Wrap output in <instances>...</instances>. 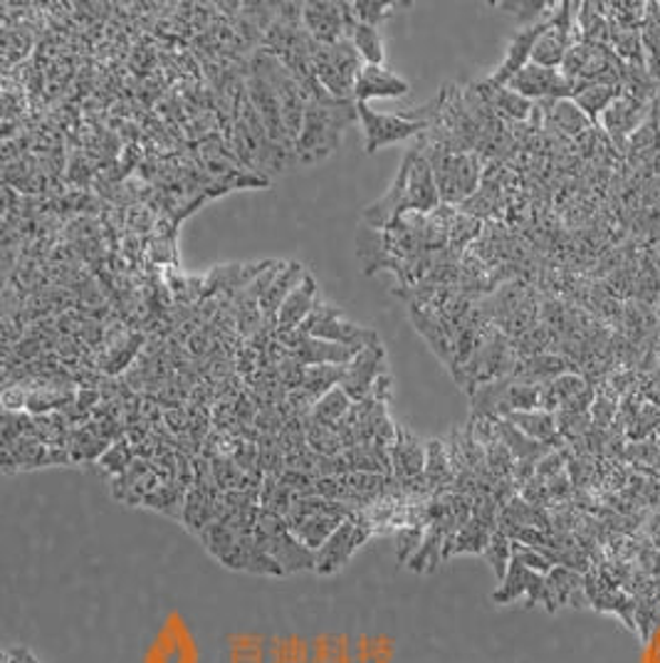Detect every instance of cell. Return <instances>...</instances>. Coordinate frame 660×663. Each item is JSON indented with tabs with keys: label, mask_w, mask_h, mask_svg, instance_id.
<instances>
[{
	"label": "cell",
	"mask_w": 660,
	"mask_h": 663,
	"mask_svg": "<svg viewBox=\"0 0 660 663\" xmlns=\"http://www.w3.org/2000/svg\"><path fill=\"white\" fill-rule=\"evenodd\" d=\"M305 273H307V267L297 261L278 263V271H275L272 280L268 283V287H265V293L260 297V313L265 317V323L275 325V319H278V313L285 305V299L290 297L295 287L302 283Z\"/></svg>",
	"instance_id": "d6986e66"
},
{
	"label": "cell",
	"mask_w": 660,
	"mask_h": 663,
	"mask_svg": "<svg viewBox=\"0 0 660 663\" xmlns=\"http://www.w3.org/2000/svg\"><path fill=\"white\" fill-rule=\"evenodd\" d=\"M623 94L621 88H613V84H587V88H579L574 94V102L579 104V110L589 116L591 122L599 124L601 114L609 110V106L619 100Z\"/></svg>",
	"instance_id": "cb8c5ba5"
},
{
	"label": "cell",
	"mask_w": 660,
	"mask_h": 663,
	"mask_svg": "<svg viewBox=\"0 0 660 663\" xmlns=\"http://www.w3.org/2000/svg\"><path fill=\"white\" fill-rule=\"evenodd\" d=\"M132 463H134V451L126 441L112 443L104 451V456L100 458V466L106 470V473H112V476H122L124 470L130 468Z\"/></svg>",
	"instance_id": "d6a6232c"
},
{
	"label": "cell",
	"mask_w": 660,
	"mask_h": 663,
	"mask_svg": "<svg viewBox=\"0 0 660 663\" xmlns=\"http://www.w3.org/2000/svg\"><path fill=\"white\" fill-rule=\"evenodd\" d=\"M302 23L310 38L319 45H334L349 40L351 30L359 23L351 3H334V0H307L302 6Z\"/></svg>",
	"instance_id": "ba28073f"
},
{
	"label": "cell",
	"mask_w": 660,
	"mask_h": 663,
	"mask_svg": "<svg viewBox=\"0 0 660 663\" xmlns=\"http://www.w3.org/2000/svg\"><path fill=\"white\" fill-rule=\"evenodd\" d=\"M399 8H411V3H396V0H357V3H351L359 23L377 28H381L383 20H389Z\"/></svg>",
	"instance_id": "4dcf8cb0"
},
{
	"label": "cell",
	"mask_w": 660,
	"mask_h": 663,
	"mask_svg": "<svg viewBox=\"0 0 660 663\" xmlns=\"http://www.w3.org/2000/svg\"><path fill=\"white\" fill-rule=\"evenodd\" d=\"M255 540L278 562L282 574L314 570L317 552L297 540V534L287 526V520L275 516V512L260 508L258 522H255Z\"/></svg>",
	"instance_id": "5b68a950"
},
{
	"label": "cell",
	"mask_w": 660,
	"mask_h": 663,
	"mask_svg": "<svg viewBox=\"0 0 660 663\" xmlns=\"http://www.w3.org/2000/svg\"><path fill=\"white\" fill-rule=\"evenodd\" d=\"M423 478L433 493H441L448 486L455 483V468L451 461L448 446L443 441H425V470Z\"/></svg>",
	"instance_id": "44dd1931"
},
{
	"label": "cell",
	"mask_w": 660,
	"mask_h": 663,
	"mask_svg": "<svg viewBox=\"0 0 660 663\" xmlns=\"http://www.w3.org/2000/svg\"><path fill=\"white\" fill-rule=\"evenodd\" d=\"M507 421L519 429L525 436H529L532 441H547L555 434V419L547 411H515L507 416Z\"/></svg>",
	"instance_id": "f546056e"
},
{
	"label": "cell",
	"mask_w": 660,
	"mask_h": 663,
	"mask_svg": "<svg viewBox=\"0 0 660 663\" xmlns=\"http://www.w3.org/2000/svg\"><path fill=\"white\" fill-rule=\"evenodd\" d=\"M319 303V285L314 280V275L307 271L302 283L295 287L292 295L285 299V305L280 307L278 319H275V332H295L305 325V319L312 315V309Z\"/></svg>",
	"instance_id": "ffe728a7"
},
{
	"label": "cell",
	"mask_w": 660,
	"mask_h": 663,
	"mask_svg": "<svg viewBox=\"0 0 660 663\" xmlns=\"http://www.w3.org/2000/svg\"><path fill=\"white\" fill-rule=\"evenodd\" d=\"M374 530H371L364 520L359 516H351L349 520H344L342 526L337 528V532L329 538L322 548L317 550V564H314V572L319 574H334L342 570L344 564H349V560L354 558L357 550L364 544Z\"/></svg>",
	"instance_id": "8fae6325"
},
{
	"label": "cell",
	"mask_w": 660,
	"mask_h": 663,
	"mask_svg": "<svg viewBox=\"0 0 660 663\" xmlns=\"http://www.w3.org/2000/svg\"><path fill=\"white\" fill-rule=\"evenodd\" d=\"M357 112H359L361 132H364V152L367 154H377L383 146L406 142V139H411V136H421L433 126L429 122L411 120L406 112H399V114L377 112V110H371L367 102H357Z\"/></svg>",
	"instance_id": "52a82bcc"
},
{
	"label": "cell",
	"mask_w": 660,
	"mask_h": 663,
	"mask_svg": "<svg viewBox=\"0 0 660 663\" xmlns=\"http://www.w3.org/2000/svg\"><path fill=\"white\" fill-rule=\"evenodd\" d=\"M425 470V443L409 429L399 426L396 441L391 446V478L399 483L423 478Z\"/></svg>",
	"instance_id": "ac0fdd59"
},
{
	"label": "cell",
	"mask_w": 660,
	"mask_h": 663,
	"mask_svg": "<svg viewBox=\"0 0 660 663\" xmlns=\"http://www.w3.org/2000/svg\"><path fill=\"white\" fill-rule=\"evenodd\" d=\"M351 406H354V401H351L349 394L342 387H337L332 391H327L322 399H317L310 419L327 426H339L349 416Z\"/></svg>",
	"instance_id": "83f0119b"
},
{
	"label": "cell",
	"mask_w": 660,
	"mask_h": 663,
	"mask_svg": "<svg viewBox=\"0 0 660 663\" xmlns=\"http://www.w3.org/2000/svg\"><path fill=\"white\" fill-rule=\"evenodd\" d=\"M505 88L522 94L529 102H557V100H574L577 84L564 78V72L557 68H542L529 62L522 68Z\"/></svg>",
	"instance_id": "30bf717a"
},
{
	"label": "cell",
	"mask_w": 660,
	"mask_h": 663,
	"mask_svg": "<svg viewBox=\"0 0 660 663\" xmlns=\"http://www.w3.org/2000/svg\"><path fill=\"white\" fill-rule=\"evenodd\" d=\"M305 426H307V446H310L317 456L332 458V456H342L347 451L342 434H339L337 426L319 424L314 419H305Z\"/></svg>",
	"instance_id": "4316f807"
},
{
	"label": "cell",
	"mask_w": 660,
	"mask_h": 663,
	"mask_svg": "<svg viewBox=\"0 0 660 663\" xmlns=\"http://www.w3.org/2000/svg\"><path fill=\"white\" fill-rule=\"evenodd\" d=\"M409 92L411 82L406 78H401V74L391 72L383 65H367L357 82L354 102L369 104V100H399L406 98Z\"/></svg>",
	"instance_id": "e0dca14e"
},
{
	"label": "cell",
	"mask_w": 660,
	"mask_h": 663,
	"mask_svg": "<svg viewBox=\"0 0 660 663\" xmlns=\"http://www.w3.org/2000/svg\"><path fill=\"white\" fill-rule=\"evenodd\" d=\"M547 16H549V13H547ZM547 16L542 18V20H537V23H532V26H527V28L517 30V33L513 35V40H509L503 65H499V68L487 78L489 84H497V88H505V84H507L509 80H513L515 74H517L522 68H527V65H529V62H532V50H535V42L539 40V35L545 33L547 26H549Z\"/></svg>",
	"instance_id": "9a60e30c"
},
{
	"label": "cell",
	"mask_w": 660,
	"mask_h": 663,
	"mask_svg": "<svg viewBox=\"0 0 660 663\" xmlns=\"http://www.w3.org/2000/svg\"><path fill=\"white\" fill-rule=\"evenodd\" d=\"M367 62L361 60L351 40L334 42V45H312V72L319 84L337 100L354 102L357 82L364 72Z\"/></svg>",
	"instance_id": "3957f363"
},
{
	"label": "cell",
	"mask_w": 660,
	"mask_h": 663,
	"mask_svg": "<svg viewBox=\"0 0 660 663\" xmlns=\"http://www.w3.org/2000/svg\"><path fill=\"white\" fill-rule=\"evenodd\" d=\"M347 365H317V367H307L305 371V384L302 389L310 394V397L317 401L322 399L327 391L337 389L344 379Z\"/></svg>",
	"instance_id": "f1b7e54d"
},
{
	"label": "cell",
	"mask_w": 660,
	"mask_h": 663,
	"mask_svg": "<svg viewBox=\"0 0 660 663\" xmlns=\"http://www.w3.org/2000/svg\"><path fill=\"white\" fill-rule=\"evenodd\" d=\"M651 106H653V102L636 100V98H631V94L623 92L621 98L601 114V120H599L601 130L611 136V142L616 146L623 149V146H628V139L636 134L638 126L646 122V116L651 114Z\"/></svg>",
	"instance_id": "5bb4252c"
},
{
	"label": "cell",
	"mask_w": 660,
	"mask_h": 663,
	"mask_svg": "<svg viewBox=\"0 0 660 663\" xmlns=\"http://www.w3.org/2000/svg\"><path fill=\"white\" fill-rule=\"evenodd\" d=\"M493 528L483 526L481 520L471 518L465 522V526L457 530L455 534H451L448 542H445V550H443V560H451L453 554H477V552H485L489 540H493Z\"/></svg>",
	"instance_id": "7402d4cb"
},
{
	"label": "cell",
	"mask_w": 660,
	"mask_h": 663,
	"mask_svg": "<svg viewBox=\"0 0 660 663\" xmlns=\"http://www.w3.org/2000/svg\"><path fill=\"white\" fill-rule=\"evenodd\" d=\"M188 347H190V351H194V355L206 357L208 351H210L213 347H216V345H213V332H210V329H200V332H196V335L190 337Z\"/></svg>",
	"instance_id": "d590c367"
},
{
	"label": "cell",
	"mask_w": 660,
	"mask_h": 663,
	"mask_svg": "<svg viewBox=\"0 0 660 663\" xmlns=\"http://www.w3.org/2000/svg\"><path fill=\"white\" fill-rule=\"evenodd\" d=\"M481 226H483L481 218H473V216H467V213L457 211L451 221V245L448 248L463 251L467 243L475 241L477 235H481Z\"/></svg>",
	"instance_id": "1f68e13d"
},
{
	"label": "cell",
	"mask_w": 660,
	"mask_h": 663,
	"mask_svg": "<svg viewBox=\"0 0 660 663\" xmlns=\"http://www.w3.org/2000/svg\"><path fill=\"white\" fill-rule=\"evenodd\" d=\"M359 120L357 102L337 100L327 90L307 100L302 132L295 142V159L300 166H312L332 156L349 126Z\"/></svg>",
	"instance_id": "6da1fadb"
},
{
	"label": "cell",
	"mask_w": 660,
	"mask_h": 663,
	"mask_svg": "<svg viewBox=\"0 0 660 663\" xmlns=\"http://www.w3.org/2000/svg\"><path fill=\"white\" fill-rule=\"evenodd\" d=\"M349 40L367 65H383V62H386V45H383L381 28L357 23Z\"/></svg>",
	"instance_id": "484cf974"
},
{
	"label": "cell",
	"mask_w": 660,
	"mask_h": 663,
	"mask_svg": "<svg viewBox=\"0 0 660 663\" xmlns=\"http://www.w3.org/2000/svg\"><path fill=\"white\" fill-rule=\"evenodd\" d=\"M403 164H406V174H409L411 213L429 216V213H433L441 206L439 181H435L433 164L429 162V156H425L419 146L409 149L406 156H403Z\"/></svg>",
	"instance_id": "4fadbf2b"
},
{
	"label": "cell",
	"mask_w": 660,
	"mask_h": 663,
	"mask_svg": "<svg viewBox=\"0 0 660 663\" xmlns=\"http://www.w3.org/2000/svg\"><path fill=\"white\" fill-rule=\"evenodd\" d=\"M351 516H354V510H349L342 502L319 496H305L295 500V506L287 512L285 520L297 534V540L317 552Z\"/></svg>",
	"instance_id": "277c9868"
},
{
	"label": "cell",
	"mask_w": 660,
	"mask_h": 663,
	"mask_svg": "<svg viewBox=\"0 0 660 663\" xmlns=\"http://www.w3.org/2000/svg\"><path fill=\"white\" fill-rule=\"evenodd\" d=\"M389 374V361H386V349L379 341V345H371L367 349H361L359 355L349 361L344 379L339 387H342L351 401H364L371 397V389L374 384Z\"/></svg>",
	"instance_id": "7c38bea8"
},
{
	"label": "cell",
	"mask_w": 660,
	"mask_h": 663,
	"mask_svg": "<svg viewBox=\"0 0 660 663\" xmlns=\"http://www.w3.org/2000/svg\"><path fill=\"white\" fill-rule=\"evenodd\" d=\"M425 538V528H399L396 532V554L401 562H411L413 554L419 552Z\"/></svg>",
	"instance_id": "e575fe53"
},
{
	"label": "cell",
	"mask_w": 660,
	"mask_h": 663,
	"mask_svg": "<svg viewBox=\"0 0 660 663\" xmlns=\"http://www.w3.org/2000/svg\"><path fill=\"white\" fill-rule=\"evenodd\" d=\"M164 483L166 480L158 468L148 461H134L122 476L114 478V498L130 506H144V500Z\"/></svg>",
	"instance_id": "2e32d148"
},
{
	"label": "cell",
	"mask_w": 660,
	"mask_h": 663,
	"mask_svg": "<svg viewBox=\"0 0 660 663\" xmlns=\"http://www.w3.org/2000/svg\"><path fill=\"white\" fill-rule=\"evenodd\" d=\"M300 332L317 339H327L334 341V345H344L351 349H367L371 345H379V335L371 327L357 325L344 315V309H339L337 305H329L319 299L317 307L312 309V315L305 319V325Z\"/></svg>",
	"instance_id": "8992f818"
},
{
	"label": "cell",
	"mask_w": 660,
	"mask_h": 663,
	"mask_svg": "<svg viewBox=\"0 0 660 663\" xmlns=\"http://www.w3.org/2000/svg\"><path fill=\"white\" fill-rule=\"evenodd\" d=\"M419 149L433 164L435 181H439L441 203H445V206H461V203H465L467 198L481 191L483 169H481V156L475 152L453 154L445 146L435 144L433 139L429 144H421Z\"/></svg>",
	"instance_id": "7a4b0ae2"
},
{
	"label": "cell",
	"mask_w": 660,
	"mask_h": 663,
	"mask_svg": "<svg viewBox=\"0 0 660 663\" xmlns=\"http://www.w3.org/2000/svg\"><path fill=\"white\" fill-rule=\"evenodd\" d=\"M547 116H549L551 126H557V130L567 136H579L584 132H589L594 124L589 116L579 110V104L574 100L549 102Z\"/></svg>",
	"instance_id": "d4e9b609"
},
{
	"label": "cell",
	"mask_w": 660,
	"mask_h": 663,
	"mask_svg": "<svg viewBox=\"0 0 660 663\" xmlns=\"http://www.w3.org/2000/svg\"><path fill=\"white\" fill-rule=\"evenodd\" d=\"M483 100L489 104V110H497L499 114L509 116V120L515 122H525L535 112V102H529L522 98V94L513 92L509 88H497V84H489L485 80L483 84Z\"/></svg>",
	"instance_id": "603a6c76"
},
{
	"label": "cell",
	"mask_w": 660,
	"mask_h": 663,
	"mask_svg": "<svg viewBox=\"0 0 660 663\" xmlns=\"http://www.w3.org/2000/svg\"><path fill=\"white\" fill-rule=\"evenodd\" d=\"M509 554H513V544L507 542L505 532L503 530L495 532L493 540H489V544H487V550H485V558L489 560V564L495 567L497 577H505V567H507Z\"/></svg>",
	"instance_id": "836d02e7"
},
{
	"label": "cell",
	"mask_w": 660,
	"mask_h": 663,
	"mask_svg": "<svg viewBox=\"0 0 660 663\" xmlns=\"http://www.w3.org/2000/svg\"><path fill=\"white\" fill-rule=\"evenodd\" d=\"M245 92H248V100L252 102L255 112H258L265 132H268V136H270V142L278 149H282V152L295 156V142L285 130L278 92H275L268 74H265L258 65H255V62H250V72H248V82H245ZM295 162H297V159H295Z\"/></svg>",
	"instance_id": "9c48e42d"
}]
</instances>
